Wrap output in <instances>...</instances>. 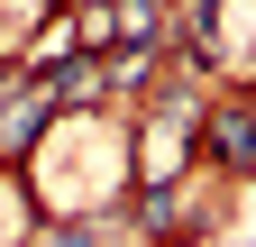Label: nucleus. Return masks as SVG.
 Wrapping results in <instances>:
<instances>
[{
	"label": "nucleus",
	"instance_id": "7ed1b4c3",
	"mask_svg": "<svg viewBox=\"0 0 256 247\" xmlns=\"http://www.w3.org/2000/svg\"><path fill=\"white\" fill-rule=\"evenodd\" d=\"M110 46H165L156 28H165V0H110Z\"/></svg>",
	"mask_w": 256,
	"mask_h": 247
},
{
	"label": "nucleus",
	"instance_id": "f257e3e1",
	"mask_svg": "<svg viewBox=\"0 0 256 247\" xmlns=\"http://www.w3.org/2000/svg\"><path fill=\"white\" fill-rule=\"evenodd\" d=\"M202 119H210V110L192 101V92H165V101L146 110V146H138V165H128L138 192H146V183H183L192 146H202Z\"/></svg>",
	"mask_w": 256,
	"mask_h": 247
},
{
	"label": "nucleus",
	"instance_id": "20e7f679",
	"mask_svg": "<svg viewBox=\"0 0 256 247\" xmlns=\"http://www.w3.org/2000/svg\"><path fill=\"white\" fill-rule=\"evenodd\" d=\"M37 247H110V238H101V220H46Z\"/></svg>",
	"mask_w": 256,
	"mask_h": 247
},
{
	"label": "nucleus",
	"instance_id": "f03ea898",
	"mask_svg": "<svg viewBox=\"0 0 256 247\" xmlns=\"http://www.w3.org/2000/svg\"><path fill=\"white\" fill-rule=\"evenodd\" d=\"M202 138H210V156L229 165V174H256V101L210 110V119H202Z\"/></svg>",
	"mask_w": 256,
	"mask_h": 247
}]
</instances>
